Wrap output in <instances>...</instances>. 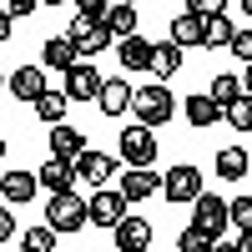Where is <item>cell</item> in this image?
I'll return each instance as SVG.
<instances>
[{
    "label": "cell",
    "mask_w": 252,
    "mask_h": 252,
    "mask_svg": "<svg viewBox=\"0 0 252 252\" xmlns=\"http://www.w3.org/2000/svg\"><path fill=\"white\" fill-rule=\"evenodd\" d=\"M0 197H5V202H31L35 197V172H20V166H15V172H5V177H0Z\"/></svg>",
    "instance_id": "obj_17"
},
{
    "label": "cell",
    "mask_w": 252,
    "mask_h": 252,
    "mask_svg": "<svg viewBox=\"0 0 252 252\" xmlns=\"http://www.w3.org/2000/svg\"><path fill=\"white\" fill-rule=\"evenodd\" d=\"M227 222H232L237 232H252V197H237V202H227Z\"/></svg>",
    "instance_id": "obj_29"
},
{
    "label": "cell",
    "mask_w": 252,
    "mask_h": 252,
    "mask_svg": "<svg viewBox=\"0 0 252 252\" xmlns=\"http://www.w3.org/2000/svg\"><path fill=\"white\" fill-rule=\"evenodd\" d=\"M5 86H10V96H20V101H40V91H46V76H40V66H20V71H10L5 76Z\"/></svg>",
    "instance_id": "obj_13"
},
{
    "label": "cell",
    "mask_w": 252,
    "mask_h": 252,
    "mask_svg": "<svg viewBox=\"0 0 252 252\" xmlns=\"http://www.w3.org/2000/svg\"><path fill=\"white\" fill-rule=\"evenodd\" d=\"M81 152H86V136H81L76 126H66V121L51 126V157H56V161H76Z\"/></svg>",
    "instance_id": "obj_14"
},
{
    "label": "cell",
    "mask_w": 252,
    "mask_h": 252,
    "mask_svg": "<svg viewBox=\"0 0 252 252\" xmlns=\"http://www.w3.org/2000/svg\"><path fill=\"white\" fill-rule=\"evenodd\" d=\"M212 252H237V242H212Z\"/></svg>",
    "instance_id": "obj_37"
},
{
    "label": "cell",
    "mask_w": 252,
    "mask_h": 252,
    "mask_svg": "<svg viewBox=\"0 0 252 252\" xmlns=\"http://www.w3.org/2000/svg\"><path fill=\"white\" fill-rule=\"evenodd\" d=\"M35 10H40V0H5V5H0L5 20H10V15H35Z\"/></svg>",
    "instance_id": "obj_33"
},
{
    "label": "cell",
    "mask_w": 252,
    "mask_h": 252,
    "mask_svg": "<svg viewBox=\"0 0 252 252\" xmlns=\"http://www.w3.org/2000/svg\"><path fill=\"white\" fill-rule=\"evenodd\" d=\"M131 96H136V86H126V76H116V81H101L96 106H101V116H121V111H131Z\"/></svg>",
    "instance_id": "obj_12"
},
{
    "label": "cell",
    "mask_w": 252,
    "mask_h": 252,
    "mask_svg": "<svg viewBox=\"0 0 252 252\" xmlns=\"http://www.w3.org/2000/svg\"><path fill=\"white\" fill-rule=\"evenodd\" d=\"M0 157H5V136H0Z\"/></svg>",
    "instance_id": "obj_40"
},
{
    "label": "cell",
    "mask_w": 252,
    "mask_h": 252,
    "mask_svg": "<svg viewBox=\"0 0 252 252\" xmlns=\"http://www.w3.org/2000/svg\"><path fill=\"white\" fill-rule=\"evenodd\" d=\"M71 182H76V166L71 161H46V166H40V187H46V192L51 197H61V192H71Z\"/></svg>",
    "instance_id": "obj_18"
},
{
    "label": "cell",
    "mask_w": 252,
    "mask_h": 252,
    "mask_svg": "<svg viewBox=\"0 0 252 252\" xmlns=\"http://www.w3.org/2000/svg\"><path fill=\"white\" fill-rule=\"evenodd\" d=\"M40 66H51V71H71V66H76V46H71L66 35L46 40V51H40Z\"/></svg>",
    "instance_id": "obj_21"
},
{
    "label": "cell",
    "mask_w": 252,
    "mask_h": 252,
    "mask_svg": "<svg viewBox=\"0 0 252 252\" xmlns=\"http://www.w3.org/2000/svg\"><path fill=\"white\" fill-rule=\"evenodd\" d=\"M66 106H71V101L46 86V91H40V101H35V116L46 121V126H61V121H66Z\"/></svg>",
    "instance_id": "obj_22"
},
{
    "label": "cell",
    "mask_w": 252,
    "mask_h": 252,
    "mask_svg": "<svg viewBox=\"0 0 252 252\" xmlns=\"http://www.w3.org/2000/svg\"><path fill=\"white\" fill-rule=\"evenodd\" d=\"M177 252H212V237L197 232V227H187V232L177 237Z\"/></svg>",
    "instance_id": "obj_31"
},
{
    "label": "cell",
    "mask_w": 252,
    "mask_h": 252,
    "mask_svg": "<svg viewBox=\"0 0 252 252\" xmlns=\"http://www.w3.org/2000/svg\"><path fill=\"white\" fill-rule=\"evenodd\" d=\"M131 111H136V126H146V131H157V126H166L177 116V96L161 86V81H152V86H141L131 96Z\"/></svg>",
    "instance_id": "obj_1"
},
{
    "label": "cell",
    "mask_w": 252,
    "mask_h": 252,
    "mask_svg": "<svg viewBox=\"0 0 252 252\" xmlns=\"http://www.w3.org/2000/svg\"><path fill=\"white\" fill-rule=\"evenodd\" d=\"M237 252H252V232H242V237H237Z\"/></svg>",
    "instance_id": "obj_35"
},
{
    "label": "cell",
    "mask_w": 252,
    "mask_h": 252,
    "mask_svg": "<svg viewBox=\"0 0 252 252\" xmlns=\"http://www.w3.org/2000/svg\"><path fill=\"white\" fill-rule=\"evenodd\" d=\"M192 227H197V232H207L212 242H222V227H227V202H222V197H212V192H202V197L192 202Z\"/></svg>",
    "instance_id": "obj_5"
},
{
    "label": "cell",
    "mask_w": 252,
    "mask_h": 252,
    "mask_svg": "<svg viewBox=\"0 0 252 252\" xmlns=\"http://www.w3.org/2000/svg\"><path fill=\"white\" fill-rule=\"evenodd\" d=\"M5 40H10V20L0 15V46H5Z\"/></svg>",
    "instance_id": "obj_36"
},
{
    "label": "cell",
    "mask_w": 252,
    "mask_h": 252,
    "mask_svg": "<svg viewBox=\"0 0 252 252\" xmlns=\"http://www.w3.org/2000/svg\"><path fill=\"white\" fill-rule=\"evenodd\" d=\"M187 121L202 131V126L222 121V111H217V101H212V96H202V91H197V96H187Z\"/></svg>",
    "instance_id": "obj_23"
},
{
    "label": "cell",
    "mask_w": 252,
    "mask_h": 252,
    "mask_svg": "<svg viewBox=\"0 0 252 252\" xmlns=\"http://www.w3.org/2000/svg\"><path fill=\"white\" fill-rule=\"evenodd\" d=\"M247 152H242V146H222V152H217V177L222 182H242L247 177Z\"/></svg>",
    "instance_id": "obj_20"
},
{
    "label": "cell",
    "mask_w": 252,
    "mask_h": 252,
    "mask_svg": "<svg viewBox=\"0 0 252 252\" xmlns=\"http://www.w3.org/2000/svg\"><path fill=\"white\" fill-rule=\"evenodd\" d=\"M232 35H237V26H232L227 15H217V20H207V26H202V46L222 51V46H232Z\"/></svg>",
    "instance_id": "obj_25"
},
{
    "label": "cell",
    "mask_w": 252,
    "mask_h": 252,
    "mask_svg": "<svg viewBox=\"0 0 252 252\" xmlns=\"http://www.w3.org/2000/svg\"><path fill=\"white\" fill-rule=\"evenodd\" d=\"M121 217H131V207H126L121 192H111V187L91 192V202H86V222H91V227H106V232H111Z\"/></svg>",
    "instance_id": "obj_3"
},
{
    "label": "cell",
    "mask_w": 252,
    "mask_h": 252,
    "mask_svg": "<svg viewBox=\"0 0 252 252\" xmlns=\"http://www.w3.org/2000/svg\"><path fill=\"white\" fill-rule=\"evenodd\" d=\"M66 40L76 46V56L86 61V56H101L111 46V35H106V26H91V20H76L71 15V31H66Z\"/></svg>",
    "instance_id": "obj_9"
},
{
    "label": "cell",
    "mask_w": 252,
    "mask_h": 252,
    "mask_svg": "<svg viewBox=\"0 0 252 252\" xmlns=\"http://www.w3.org/2000/svg\"><path fill=\"white\" fill-rule=\"evenodd\" d=\"M46 227L61 237V232H81L86 227V202H81L76 192H61V197H51L46 202Z\"/></svg>",
    "instance_id": "obj_2"
},
{
    "label": "cell",
    "mask_w": 252,
    "mask_h": 252,
    "mask_svg": "<svg viewBox=\"0 0 252 252\" xmlns=\"http://www.w3.org/2000/svg\"><path fill=\"white\" fill-rule=\"evenodd\" d=\"M242 15H247V20H252V0H242Z\"/></svg>",
    "instance_id": "obj_39"
},
{
    "label": "cell",
    "mask_w": 252,
    "mask_h": 252,
    "mask_svg": "<svg viewBox=\"0 0 252 252\" xmlns=\"http://www.w3.org/2000/svg\"><path fill=\"white\" fill-rule=\"evenodd\" d=\"M152 71H157V81H161V86H166V76H177V71H182V51L172 46V40H166V46H157Z\"/></svg>",
    "instance_id": "obj_26"
},
{
    "label": "cell",
    "mask_w": 252,
    "mask_h": 252,
    "mask_svg": "<svg viewBox=\"0 0 252 252\" xmlns=\"http://www.w3.org/2000/svg\"><path fill=\"white\" fill-rule=\"evenodd\" d=\"M161 197L166 202H182V207H192L197 197H202V172H197V166H172V172H166L161 177Z\"/></svg>",
    "instance_id": "obj_4"
},
{
    "label": "cell",
    "mask_w": 252,
    "mask_h": 252,
    "mask_svg": "<svg viewBox=\"0 0 252 252\" xmlns=\"http://www.w3.org/2000/svg\"><path fill=\"white\" fill-rule=\"evenodd\" d=\"M202 26H207V20H197V15H172V46L177 51H187V46H202Z\"/></svg>",
    "instance_id": "obj_19"
},
{
    "label": "cell",
    "mask_w": 252,
    "mask_h": 252,
    "mask_svg": "<svg viewBox=\"0 0 252 252\" xmlns=\"http://www.w3.org/2000/svg\"><path fill=\"white\" fill-rule=\"evenodd\" d=\"M152 56H157V46L146 35H126L121 40V66L126 71H152Z\"/></svg>",
    "instance_id": "obj_15"
},
{
    "label": "cell",
    "mask_w": 252,
    "mask_h": 252,
    "mask_svg": "<svg viewBox=\"0 0 252 252\" xmlns=\"http://www.w3.org/2000/svg\"><path fill=\"white\" fill-rule=\"evenodd\" d=\"M187 15H197V20H217V15H227V0H187Z\"/></svg>",
    "instance_id": "obj_30"
},
{
    "label": "cell",
    "mask_w": 252,
    "mask_h": 252,
    "mask_svg": "<svg viewBox=\"0 0 252 252\" xmlns=\"http://www.w3.org/2000/svg\"><path fill=\"white\" fill-rule=\"evenodd\" d=\"M227 51H232V56H242V66H252V26H247V31H237Z\"/></svg>",
    "instance_id": "obj_32"
},
{
    "label": "cell",
    "mask_w": 252,
    "mask_h": 252,
    "mask_svg": "<svg viewBox=\"0 0 252 252\" xmlns=\"http://www.w3.org/2000/svg\"><path fill=\"white\" fill-rule=\"evenodd\" d=\"M207 96L217 101V111H227L232 101H242V76H217L212 86H207Z\"/></svg>",
    "instance_id": "obj_24"
},
{
    "label": "cell",
    "mask_w": 252,
    "mask_h": 252,
    "mask_svg": "<svg viewBox=\"0 0 252 252\" xmlns=\"http://www.w3.org/2000/svg\"><path fill=\"white\" fill-rule=\"evenodd\" d=\"M61 96H66V101H96V96H101V71L91 66V61H76V66L66 71Z\"/></svg>",
    "instance_id": "obj_6"
},
{
    "label": "cell",
    "mask_w": 252,
    "mask_h": 252,
    "mask_svg": "<svg viewBox=\"0 0 252 252\" xmlns=\"http://www.w3.org/2000/svg\"><path fill=\"white\" fill-rule=\"evenodd\" d=\"M71 166H76V177L86 182V187H96V192H101V187H106V182L116 177V157H106V152H91V146H86V152H81Z\"/></svg>",
    "instance_id": "obj_8"
},
{
    "label": "cell",
    "mask_w": 252,
    "mask_h": 252,
    "mask_svg": "<svg viewBox=\"0 0 252 252\" xmlns=\"http://www.w3.org/2000/svg\"><path fill=\"white\" fill-rule=\"evenodd\" d=\"M242 91H247V96H252V66H247V76H242Z\"/></svg>",
    "instance_id": "obj_38"
},
{
    "label": "cell",
    "mask_w": 252,
    "mask_h": 252,
    "mask_svg": "<svg viewBox=\"0 0 252 252\" xmlns=\"http://www.w3.org/2000/svg\"><path fill=\"white\" fill-rule=\"evenodd\" d=\"M222 121L232 126V131H252V96L242 91V101H232V106L222 111Z\"/></svg>",
    "instance_id": "obj_27"
},
{
    "label": "cell",
    "mask_w": 252,
    "mask_h": 252,
    "mask_svg": "<svg viewBox=\"0 0 252 252\" xmlns=\"http://www.w3.org/2000/svg\"><path fill=\"white\" fill-rule=\"evenodd\" d=\"M111 237H116L121 252H152V222L146 217H121L111 227Z\"/></svg>",
    "instance_id": "obj_11"
},
{
    "label": "cell",
    "mask_w": 252,
    "mask_h": 252,
    "mask_svg": "<svg viewBox=\"0 0 252 252\" xmlns=\"http://www.w3.org/2000/svg\"><path fill=\"white\" fill-rule=\"evenodd\" d=\"M136 5H126V0H121V5H106V20H101V26H106V35L111 40H126V35H136Z\"/></svg>",
    "instance_id": "obj_16"
},
{
    "label": "cell",
    "mask_w": 252,
    "mask_h": 252,
    "mask_svg": "<svg viewBox=\"0 0 252 252\" xmlns=\"http://www.w3.org/2000/svg\"><path fill=\"white\" fill-rule=\"evenodd\" d=\"M121 161L126 166H152L157 161V136L146 126H126L121 131Z\"/></svg>",
    "instance_id": "obj_7"
},
{
    "label": "cell",
    "mask_w": 252,
    "mask_h": 252,
    "mask_svg": "<svg viewBox=\"0 0 252 252\" xmlns=\"http://www.w3.org/2000/svg\"><path fill=\"white\" fill-rule=\"evenodd\" d=\"M20 252H56V232H51L46 222H40V227H31V232L20 237Z\"/></svg>",
    "instance_id": "obj_28"
},
{
    "label": "cell",
    "mask_w": 252,
    "mask_h": 252,
    "mask_svg": "<svg viewBox=\"0 0 252 252\" xmlns=\"http://www.w3.org/2000/svg\"><path fill=\"white\" fill-rule=\"evenodd\" d=\"M157 192H161V177L152 172V166H126V172H121V197H126V207L157 197Z\"/></svg>",
    "instance_id": "obj_10"
},
{
    "label": "cell",
    "mask_w": 252,
    "mask_h": 252,
    "mask_svg": "<svg viewBox=\"0 0 252 252\" xmlns=\"http://www.w3.org/2000/svg\"><path fill=\"white\" fill-rule=\"evenodd\" d=\"M0 86H5V76H0Z\"/></svg>",
    "instance_id": "obj_41"
},
{
    "label": "cell",
    "mask_w": 252,
    "mask_h": 252,
    "mask_svg": "<svg viewBox=\"0 0 252 252\" xmlns=\"http://www.w3.org/2000/svg\"><path fill=\"white\" fill-rule=\"evenodd\" d=\"M10 237H15V217L0 207V242H10Z\"/></svg>",
    "instance_id": "obj_34"
}]
</instances>
